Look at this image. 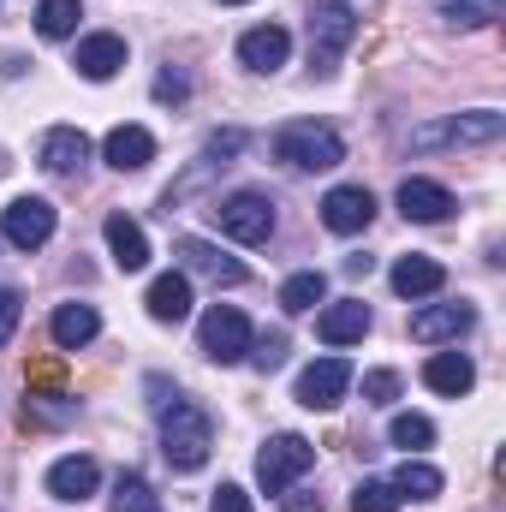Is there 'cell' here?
I'll list each match as a JSON object with an SVG mask.
<instances>
[{
	"mask_svg": "<svg viewBox=\"0 0 506 512\" xmlns=\"http://www.w3.org/2000/svg\"><path fill=\"white\" fill-rule=\"evenodd\" d=\"M209 447H215V423L197 399H173L161 411V453L173 471H203L209 465Z\"/></svg>",
	"mask_w": 506,
	"mask_h": 512,
	"instance_id": "6da1fadb",
	"label": "cell"
},
{
	"mask_svg": "<svg viewBox=\"0 0 506 512\" xmlns=\"http://www.w3.org/2000/svg\"><path fill=\"white\" fill-rule=\"evenodd\" d=\"M274 155L286 167H298V173H328V167L346 161V143H340V131L322 126V120H292V126L274 131Z\"/></svg>",
	"mask_w": 506,
	"mask_h": 512,
	"instance_id": "7a4b0ae2",
	"label": "cell"
},
{
	"mask_svg": "<svg viewBox=\"0 0 506 512\" xmlns=\"http://www.w3.org/2000/svg\"><path fill=\"white\" fill-rule=\"evenodd\" d=\"M251 316L239 310V304H209L203 310V322H197V352L209 358V364H239L245 352H251Z\"/></svg>",
	"mask_w": 506,
	"mask_h": 512,
	"instance_id": "3957f363",
	"label": "cell"
},
{
	"mask_svg": "<svg viewBox=\"0 0 506 512\" xmlns=\"http://www.w3.org/2000/svg\"><path fill=\"white\" fill-rule=\"evenodd\" d=\"M310 465H316V447L286 429V435H268V441H262V453H256V483H262V495H286Z\"/></svg>",
	"mask_w": 506,
	"mask_h": 512,
	"instance_id": "277c9868",
	"label": "cell"
},
{
	"mask_svg": "<svg viewBox=\"0 0 506 512\" xmlns=\"http://www.w3.org/2000/svg\"><path fill=\"white\" fill-rule=\"evenodd\" d=\"M209 215H215V227H221L227 239H239V245H268V239H274V203H268L262 191H233V197H221Z\"/></svg>",
	"mask_w": 506,
	"mask_h": 512,
	"instance_id": "5b68a950",
	"label": "cell"
},
{
	"mask_svg": "<svg viewBox=\"0 0 506 512\" xmlns=\"http://www.w3.org/2000/svg\"><path fill=\"white\" fill-rule=\"evenodd\" d=\"M352 36H358V18H352V6H340V0H322L316 12H310V60H316V72L328 78L334 72V60L352 48Z\"/></svg>",
	"mask_w": 506,
	"mask_h": 512,
	"instance_id": "8992f818",
	"label": "cell"
},
{
	"mask_svg": "<svg viewBox=\"0 0 506 512\" xmlns=\"http://www.w3.org/2000/svg\"><path fill=\"white\" fill-rule=\"evenodd\" d=\"M506 131V114L501 108H477V114H453L441 126H417L405 143L411 149H441V143H495Z\"/></svg>",
	"mask_w": 506,
	"mask_h": 512,
	"instance_id": "52a82bcc",
	"label": "cell"
},
{
	"mask_svg": "<svg viewBox=\"0 0 506 512\" xmlns=\"http://www.w3.org/2000/svg\"><path fill=\"white\" fill-rule=\"evenodd\" d=\"M54 227H60V215H54L48 197H18V203H6V215H0V239H6L12 251H42V245L54 239Z\"/></svg>",
	"mask_w": 506,
	"mask_h": 512,
	"instance_id": "ba28073f",
	"label": "cell"
},
{
	"mask_svg": "<svg viewBox=\"0 0 506 512\" xmlns=\"http://www.w3.org/2000/svg\"><path fill=\"white\" fill-rule=\"evenodd\" d=\"M173 256L185 262L179 274H203V280H215V286H245V280H251V268H245L239 256H227L221 245H209V239H173Z\"/></svg>",
	"mask_w": 506,
	"mask_h": 512,
	"instance_id": "9c48e42d",
	"label": "cell"
},
{
	"mask_svg": "<svg viewBox=\"0 0 506 512\" xmlns=\"http://www.w3.org/2000/svg\"><path fill=\"white\" fill-rule=\"evenodd\" d=\"M370 221H376V197H370L364 185H334V191L322 197V227H328V233L352 239V233H364Z\"/></svg>",
	"mask_w": 506,
	"mask_h": 512,
	"instance_id": "30bf717a",
	"label": "cell"
},
{
	"mask_svg": "<svg viewBox=\"0 0 506 512\" xmlns=\"http://www.w3.org/2000/svg\"><path fill=\"white\" fill-rule=\"evenodd\" d=\"M96 489H102V465H96L90 453H72V459H54V465H48V495H54L60 507H84Z\"/></svg>",
	"mask_w": 506,
	"mask_h": 512,
	"instance_id": "8fae6325",
	"label": "cell"
},
{
	"mask_svg": "<svg viewBox=\"0 0 506 512\" xmlns=\"http://www.w3.org/2000/svg\"><path fill=\"white\" fill-rule=\"evenodd\" d=\"M346 387H352V364H346V358H316V364L298 376V405L334 411V405L346 399Z\"/></svg>",
	"mask_w": 506,
	"mask_h": 512,
	"instance_id": "7c38bea8",
	"label": "cell"
},
{
	"mask_svg": "<svg viewBox=\"0 0 506 512\" xmlns=\"http://www.w3.org/2000/svg\"><path fill=\"white\" fill-rule=\"evenodd\" d=\"M36 161H42L54 179H84V167H90V137H84L78 126H54L48 137H42Z\"/></svg>",
	"mask_w": 506,
	"mask_h": 512,
	"instance_id": "4fadbf2b",
	"label": "cell"
},
{
	"mask_svg": "<svg viewBox=\"0 0 506 512\" xmlns=\"http://www.w3.org/2000/svg\"><path fill=\"white\" fill-rule=\"evenodd\" d=\"M120 66H126V36H114V30L84 36V42H78V54H72V72H78V78H90V84H108Z\"/></svg>",
	"mask_w": 506,
	"mask_h": 512,
	"instance_id": "5bb4252c",
	"label": "cell"
},
{
	"mask_svg": "<svg viewBox=\"0 0 506 512\" xmlns=\"http://www.w3.org/2000/svg\"><path fill=\"white\" fill-rule=\"evenodd\" d=\"M393 203H399V215H405V221H417V227H435V221H447V215L459 209V203H453V191H447V185H435V179H405Z\"/></svg>",
	"mask_w": 506,
	"mask_h": 512,
	"instance_id": "9a60e30c",
	"label": "cell"
},
{
	"mask_svg": "<svg viewBox=\"0 0 506 512\" xmlns=\"http://www.w3.org/2000/svg\"><path fill=\"white\" fill-rule=\"evenodd\" d=\"M370 322H376V316H370L364 298H334V304L316 316V340H322V346H352V340L370 334Z\"/></svg>",
	"mask_w": 506,
	"mask_h": 512,
	"instance_id": "2e32d148",
	"label": "cell"
},
{
	"mask_svg": "<svg viewBox=\"0 0 506 512\" xmlns=\"http://www.w3.org/2000/svg\"><path fill=\"white\" fill-rule=\"evenodd\" d=\"M471 322H477V304H423L417 316H411V340H423V346H435V340H459V334H471Z\"/></svg>",
	"mask_w": 506,
	"mask_h": 512,
	"instance_id": "e0dca14e",
	"label": "cell"
},
{
	"mask_svg": "<svg viewBox=\"0 0 506 512\" xmlns=\"http://www.w3.org/2000/svg\"><path fill=\"white\" fill-rule=\"evenodd\" d=\"M286 54H292V36L280 30V24H256V30H245L239 36V66L245 72H280L286 66Z\"/></svg>",
	"mask_w": 506,
	"mask_h": 512,
	"instance_id": "ac0fdd59",
	"label": "cell"
},
{
	"mask_svg": "<svg viewBox=\"0 0 506 512\" xmlns=\"http://www.w3.org/2000/svg\"><path fill=\"white\" fill-rule=\"evenodd\" d=\"M143 304H149V316H155L161 328L185 322V316H191V274H179V268H173V274H155Z\"/></svg>",
	"mask_w": 506,
	"mask_h": 512,
	"instance_id": "d6986e66",
	"label": "cell"
},
{
	"mask_svg": "<svg viewBox=\"0 0 506 512\" xmlns=\"http://www.w3.org/2000/svg\"><path fill=\"white\" fill-rule=\"evenodd\" d=\"M102 161L108 167H120V173H143L149 161H155V137L143 126H114L102 137Z\"/></svg>",
	"mask_w": 506,
	"mask_h": 512,
	"instance_id": "ffe728a7",
	"label": "cell"
},
{
	"mask_svg": "<svg viewBox=\"0 0 506 512\" xmlns=\"http://www.w3.org/2000/svg\"><path fill=\"white\" fill-rule=\"evenodd\" d=\"M387 280H393V292H399V298H435V292H441V286H447V268H441V262H435V256H399V262H393V274H387Z\"/></svg>",
	"mask_w": 506,
	"mask_h": 512,
	"instance_id": "44dd1931",
	"label": "cell"
},
{
	"mask_svg": "<svg viewBox=\"0 0 506 512\" xmlns=\"http://www.w3.org/2000/svg\"><path fill=\"white\" fill-rule=\"evenodd\" d=\"M48 334H54L60 352H78V346H90L102 334V316H96V304H60L54 322H48Z\"/></svg>",
	"mask_w": 506,
	"mask_h": 512,
	"instance_id": "7402d4cb",
	"label": "cell"
},
{
	"mask_svg": "<svg viewBox=\"0 0 506 512\" xmlns=\"http://www.w3.org/2000/svg\"><path fill=\"white\" fill-rule=\"evenodd\" d=\"M423 382L435 387V393H447V399H465V393L477 387V364H471L465 352H435V358L423 364Z\"/></svg>",
	"mask_w": 506,
	"mask_h": 512,
	"instance_id": "603a6c76",
	"label": "cell"
},
{
	"mask_svg": "<svg viewBox=\"0 0 506 512\" xmlns=\"http://www.w3.org/2000/svg\"><path fill=\"white\" fill-rule=\"evenodd\" d=\"M108 251L120 262V274H137V268H149V239H143V227L131 221V215H108Z\"/></svg>",
	"mask_w": 506,
	"mask_h": 512,
	"instance_id": "cb8c5ba5",
	"label": "cell"
},
{
	"mask_svg": "<svg viewBox=\"0 0 506 512\" xmlns=\"http://www.w3.org/2000/svg\"><path fill=\"white\" fill-rule=\"evenodd\" d=\"M387 483H393V495H399V501H435V495L447 489V477H441L435 465H423V459H405Z\"/></svg>",
	"mask_w": 506,
	"mask_h": 512,
	"instance_id": "d4e9b609",
	"label": "cell"
},
{
	"mask_svg": "<svg viewBox=\"0 0 506 512\" xmlns=\"http://www.w3.org/2000/svg\"><path fill=\"white\" fill-rule=\"evenodd\" d=\"M328 298V274L322 268H304V274H292L286 286H280V310L286 316H304V310H316Z\"/></svg>",
	"mask_w": 506,
	"mask_h": 512,
	"instance_id": "484cf974",
	"label": "cell"
},
{
	"mask_svg": "<svg viewBox=\"0 0 506 512\" xmlns=\"http://www.w3.org/2000/svg\"><path fill=\"white\" fill-rule=\"evenodd\" d=\"M78 18H84V0H42V6H36V30H42L48 42L78 36Z\"/></svg>",
	"mask_w": 506,
	"mask_h": 512,
	"instance_id": "4316f807",
	"label": "cell"
},
{
	"mask_svg": "<svg viewBox=\"0 0 506 512\" xmlns=\"http://www.w3.org/2000/svg\"><path fill=\"white\" fill-rule=\"evenodd\" d=\"M435 12H441V24H453V30H483V24L501 18V0H435Z\"/></svg>",
	"mask_w": 506,
	"mask_h": 512,
	"instance_id": "83f0119b",
	"label": "cell"
},
{
	"mask_svg": "<svg viewBox=\"0 0 506 512\" xmlns=\"http://www.w3.org/2000/svg\"><path fill=\"white\" fill-rule=\"evenodd\" d=\"M78 399L72 393H24V423H72Z\"/></svg>",
	"mask_w": 506,
	"mask_h": 512,
	"instance_id": "f1b7e54d",
	"label": "cell"
},
{
	"mask_svg": "<svg viewBox=\"0 0 506 512\" xmlns=\"http://www.w3.org/2000/svg\"><path fill=\"white\" fill-rule=\"evenodd\" d=\"M387 441H393V447H405V453H423V447L435 441V423H429L423 411H399V417L387 423Z\"/></svg>",
	"mask_w": 506,
	"mask_h": 512,
	"instance_id": "f546056e",
	"label": "cell"
},
{
	"mask_svg": "<svg viewBox=\"0 0 506 512\" xmlns=\"http://www.w3.org/2000/svg\"><path fill=\"white\" fill-rule=\"evenodd\" d=\"M114 512H161V495L143 483V471H120V483H114Z\"/></svg>",
	"mask_w": 506,
	"mask_h": 512,
	"instance_id": "4dcf8cb0",
	"label": "cell"
},
{
	"mask_svg": "<svg viewBox=\"0 0 506 512\" xmlns=\"http://www.w3.org/2000/svg\"><path fill=\"white\" fill-rule=\"evenodd\" d=\"M352 512H399V495H393V483H381V477H364V483L352 489Z\"/></svg>",
	"mask_w": 506,
	"mask_h": 512,
	"instance_id": "1f68e13d",
	"label": "cell"
},
{
	"mask_svg": "<svg viewBox=\"0 0 506 512\" xmlns=\"http://www.w3.org/2000/svg\"><path fill=\"white\" fill-rule=\"evenodd\" d=\"M24 393H66V364L60 358H36L24 370Z\"/></svg>",
	"mask_w": 506,
	"mask_h": 512,
	"instance_id": "d6a6232c",
	"label": "cell"
},
{
	"mask_svg": "<svg viewBox=\"0 0 506 512\" xmlns=\"http://www.w3.org/2000/svg\"><path fill=\"white\" fill-rule=\"evenodd\" d=\"M245 358H251L256 370H262V376H268V370H280V364H286V334L274 328V334H262V340H251V352H245Z\"/></svg>",
	"mask_w": 506,
	"mask_h": 512,
	"instance_id": "836d02e7",
	"label": "cell"
},
{
	"mask_svg": "<svg viewBox=\"0 0 506 512\" xmlns=\"http://www.w3.org/2000/svg\"><path fill=\"white\" fill-rule=\"evenodd\" d=\"M245 149V131L239 126H227V131H215L209 143H203V161H215V167H233V155Z\"/></svg>",
	"mask_w": 506,
	"mask_h": 512,
	"instance_id": "e575fe53",
	"label": "cell"
},
{
	"mask_svg": "<svg viewBox=\"0 0 506 512\" xmlns=\"http://www.w3.org/2000/svg\"><path fill=\"white\" fill-rule=\"evenodd\" d=\"M364 399H370V405H393V399H399V376H393V370H370V376H364Z\"/></svg>",
	"mask_w": 506,
	"mask_h": 512,
	"instance_id": "d590c367",
	"label": "cell"
},
{
	"mask_svg": "<svg viewBox=\"0 0 506 512\" xmlns=\"http://www.w3.org/2000/svg\"><path fill=\"white\" fill-rule=\"evenodd\" d=\"M191 96V78L179 72V66H161V78H155V102H185Z\"/></svg>",
	"mask_w": 506,
	"mask_h": 512,
	"instance_id": "8d00e7d4",
	"label": "cell"
},
{
	"mask_svg": "<svg viewBox=\"0 0 506 512\" xmlns=\"http://www.w3.org/2000/svg\"><path fill=\"white\" fill-rule=\"evenodd\" d=\"M18 316H24V298H18L12 286H0V346L12 340V328H18Z\"/></svg>",
	"mask_w": 506,
	"mask_h": 512,
	"instance_id": "74e56055",
	"label": "cell"
},
{
	"mask_svg": "<svg viewBox=\"0 0 506 512\" xmlns=\"http://www.w3.org/2000/svg\"><path fill=\"white\" fill-rule=\"evenodd\" d=\"M209 512H256V507H251V495H245L239 483H221L215 501H209Z\"/></svg>",
	"mask_w": 506,
	"mask_h": 512,
	"instance_id": "f35d334b",
	"label": "cell"
},
{
	"mask_svg": "<svg viewBox=\"0 0 506 512\" xmlns=\"http://www.w3.org/2000/svg\"><path fill=\"white\" fill-rule=\"evenodd\" d=\"M280 512H322V495H310V489H286V495H280Z\"/></svg>",
	"mask_w": 506,
	"mask_h": 512,
	"instance_id": "ab89813d",
	"label": "cell"
},
{
	"mask_svg": "<svg viewBox=\"0 0 506 512\" xmlns=\"http://www.w3.org/2000/svg\"><path fill=\"white\" fill-rule=\"evenodd\" d=\"M149 405H155V411H167V405H173V399H179V393H173V387H167V376H149Z\"/></svg>",
	"mask_w": 506,
	"mask_h": 512,
	"instance_id": "60d3db41",
	"label": "cell"
},
{
	"mask_svg": "<svg viewBox=\"0 0 506 512\" xmlns=\"http://www.w3.org/2000/svg\"><path fill=\"white\" fill-rule=\"evenodd\" d=\"M6 167H12V161H6V149H0V173H6Z\"/></svg>",
	"mask_w": 506,
	"mask_h": 512,
	"instance_id": "b9f144b4",
	"label": "cell"
},
{
	"mask_svg": "<svg viewBox=\"0 0 506 512\" xmlns=\"http://www.w3.org/2000/svg\"><path fill=\"white\" fill-rule=\"evenodd\" d=\"M221 6H245V0H221Z\"/></svg>",
	"mask_w": 506,
	"mask_h": 512,
	"instance_id": "7bdbcfd3",
	"label": "cell"
}]
</instances>
